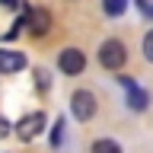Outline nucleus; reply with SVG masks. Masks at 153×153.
Returning a JSON list of instances; mask_svg holds the SVG:
<instances>
[{
	"instance_id": "1",
	"label": "nucleus",
	"mask_w": 153,
	"mask_h": 153,
	"mask_svg": "<svg viewBox=\"0 0 153 153\" xmlns=\"http://www.w3.org/2000/svg\"><path fill=\"white\" fill-rule=\"evenodd\" d=\"M124 61H128V48H124V42H118V38H105L102 45H99V64H102L105 70H121Z\"/></svg>"
},
{
	"instance_id": "2",
	"label": "nucleus",
	"mask_w": 153,
	"mask_h": 153,
	"mask_svg": "<svg viewBox=\"0 0 153 153\" xmlns=\"http://www.w3.org/2000/svg\"><path fill=\"white\" fill-rule=\"evenodd\" d=\"M70 115H74L76 121H89L96 115V96L89 89H76L70 96Z\"/></svg>"
},
{
	"instance_id": "3",
	"label": "nucleus",
	"mask_w": 153,
	"mask_h": 153,
	"mask_svg": "<svg viewBox=\"0 0 153 153\" xmlns=\"http://www.w3.org/2000/svg\"><path fill=\"white\" fill-rule=\"evenodd\" d=\"M57 67H61V74L76 76V74H83V67H86V54L80 48H64L57 54Z\"/></svg>"
},
{
	"instance_id": "4",
	"label": "nucleus",
	"mask_w": 153,
	"mask_h": 153,
	"mask_svg": "<svg viewBox=\"0 0 153 153\" xmlns=\"http://www.w3.org/2000/svg\"><path fill=\"white\" fill-rule=\"evenodd\" d=\"M42 131H45V112H32V115H26V118H19V124H16V137L19 140H32V137H38Z\"/></svg>"
},
{
	"instance_id": "5",
	"label": "nucleus",
	"mask_w": 153,
	"mask_h": 153,
	"mask_svg": "<svg viewBox=\"0 0 153 153\" xmlns=\"http://www.w3.org/2000/svg\"><path fill=\"white\" fill-rule=\"evenodd\" d=\"M22 19H26V29L32 32V35H45L48 29H51V13L42 10V7H29Z\"/></svg>"
},
{
	"instance_id": "6",
	"label": "nucleus",
	"mask_w": 153,
	"mask_h": 153,
	"mask_svg": "<svg viewBox=\"0 0 153 153\" xmlns=\"http://www.w3.org/2000/svg\"><path fill=\"white\" fill-rule=\"evenodd\" d=\"M26 67V54H19V51H10V48H0V74H19Z\"/></svg>"
},
{
	"instance_id": "7",
	"label": "nucleus",
	"mask_w": 153,
	"mask_h": 153,
	"mask_svg": "<svg viewBox=\"0 0 153 153\" xmlns=\"http://www.w3.org/2000/svg\"><path fill=\"white\" fill-rule=\"evenodd\" d=\"M124 89H128V108H134V112H143V108H147V102H150V96L143 93L137 83L124 86Z\"/></svg>"
},
{
	"instance_id": "8",
	"label": "nucleus",
	"mask_w": 153,
	"mask_h": 153,
	"mask_svg": "<svg viewBox=\"0 0 153 153\" xmlns=\"http://www.w3.org/2000/svg\"><path fill=\"white\" fill-rule=\"evenodd\" d=\"M89 153H121V143L112 140V137H99V140L93 143V150Z\"/></svg>"
},
{
	"instance_id": "9",
	"label": "nucleus",
	"mask_w": 153,
	"mask_h": 153,
	"mask_svg": "<svg viewBox=\"0 0 153 153\" xmlns=\"http://www.w3.org/2000/svg\"><path fill=\"white\" fill-rule=\"evenodd\" d=\"M102 10H105V16H121L128 10V0H102Z\"/></svg>"
},
{
	"instance_id": "10",
	"label": "nucleus",
	"mask_w": 153,
	"mask_h": 153,
	"mask_svg": "<svg viewBox=\"0 0 153 153\" xmlns=\"http://www.w3.org/2000/svg\"><path fill=\"white\" fill-rule=\"evenodd\" d=\"M64 140V118H57L54 121V131H51V147H61Z\"/></svg>"
},
{
	"instance_id": "11",
	"label": "nucleus",
	"mask_w": 153,
	"mask_h": 153,
	"mask_svg": "<svg viewBox=\"0 0 153 153\" xmlns=\"http://www.w3.org/2000/svg\"><path fill=\"white\" fill-rule=\"evenodd\" d=\"M143 57H147V61L153 64V29L147 32V35H143Z\"/></svg>"
},
{
	"instance_id": "12",
	"label": "nucleus",
	"mask_w": 153,
	"mask_h": 153,
	"mask_svg": "<svg viewBox=\"0 0 153 153\" xmlns=\"http://www.w3.org/2000/svg\"><path fill=\"white\" fill-rule=\"evenodd\" d=\"M35 86H38V93H45V89H48V70H42V67L35 70Z\"/></svg>"
},
{
	"instance_id": "13",
	"label": "nucleus",
	"mask_w": 153,
	"mask_h": 153,
	"mask_svg": "<svg viewBox=\"0 0 153 153\" xmlns=\"http://www.w3.org/2000/svg\"><path fill=\"white\" fill-rule=\"evenodd\" d=\"M134 3H137V10H140L143 16H147V13H150V0H134Z\"/></svg>"
},
{
	"instance_id": "14",
	"label": "nucleus",
	"mask_w": 153,
	"mask_h": 153,
	"mask_svg": "<svg viewBox=\"0 0 153 153\" xmlns=\"http://www.w3.org/2000/svg\"><path fill=\"white\" fill-rule=\"evenodd\" d=\"M7 134H10V121L0 115V137H7Z\"/></svg>"
},
{
	"instance_id": "15",
	"label": "nucleus",
	"mask_w": 153,
	"mask_h": 153,
	"mask_svg": "<svg viewBox=\"0 0 153 153\" xmlns=\"http://www.w3.org/2000/svg\"><path fill=\"white\" fill-rule=\"evenodd\" d=\"M0 7H16V0H0Z\"/></svg>"
},
{
	"instance_id": "16",
	"label": "nucleus",
	"mask_w": 153,
	"mask_h": 153,
	"mask_svg": "<svg viewBox=\"0 0 153 153\" xmlns=\"http://www.w3.org/2000/svg\"><path fill=\"white\" fill-rule=\"evenodd\" d=\"M147 16H150V19H153V3H150V13H147Z\"/></svg>"
}]
</instances>
